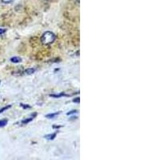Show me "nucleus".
Here are the masks:
<instances>
[{"label":"nucleus","mask_w":160,"mask_h":160,"mask_svg":"<svg viewBox=\"0 0 160 160\" xmlns=\"http://www.w3.org/2000/svg\"><path fill=\"white\" fill-rule=\"evenodd\" d=\"M55 38H56V36L54 33L51 31H46L41 37V42L43 45H50L55 42Z\"/></svg>","instance_id":"f257e3e1"},{"label":"nucleus","mask_w":160,"mask_h":160,"mask_svg":"<svg viewBox=\"0 0 160 160\" xmlns=\"http://www.w3.org/2000/svg\"><path fill=\"white\" fill-rule=\"evenodd\" d=\"M11 61L14 63H18V62H22V58H19V57H13L11 58Z\"/></svg>","instance_id":"f03ea898"},{"label":"nucleus","mask_w":160,"mask_h":160,"mask_svg":"<svg viewBox=\"0 0 160 160\" xmlns=\"http://www.w3.org/2000/svg\"><path fill=\"white\" fill-rule=\"evenodd\" d=\"M35 71V69H34V68H29V69L26 70V71H24V73H25L26 75H31V74H33Z\"/></svg>","instance_id":"7ed1b4c3"},{"label":"nucleus","mask_w":160,"mask_h":160,"mask_svg":"<svg viewBox=\"0 0 160 160\" xmlns=\"http://www.w3.org/2000/svg\"><path fill=\"white\" fill-rule=\"evenodd\" d=\"M60 112H56V113H53V114H50V115H46V117L48 118H54L55 116H57L58 115H59Z\"/></svg>","instance_id":"20e7f679"},{"label":"nucleus","mask_w":160,"mask_h":160,"mask_svg":"<svg viewBox=\"0 0 160 160\" xmlns=\"http://www.w3.org/2000/svg\"><path fill=\"white\" fill-rule=\"evenodd\" d=\"M56 137V134L55 133H54V134H51V135H46L45 138H47V139H49V140H52L54 139V138Z\"/></svg>","instance_id":"39448f33"},{"label":"nucleus","mask_w":160,"mask_h":160,"mask_svg":"<svg viewBox=\"0 0 160 160\" xmlns=\"http://www.w3.org/2000/svg\"><path fill=\"white\" fill-rule=\"evenodd\" d=\"M8 124V120H0V128H2V127H4Z\"/></svg>","instance_id":"423d86ee"},{"label":"nucleus","mask_w":160,"mask_h":160,"mask_svg":"<svg viewBox=\"0 0 160 160\" xmlns=\"http://www.w3.org/2000/svg\"><path fill=\"white\" fill-rule=\"evenodd\" d=\"M11 106L9 105V106H8V107H5V108H2V109H0V114L3 112L4 111H6V110H8V109H9V108H11Z\"/></svg>","instance_id":"0eeeda50"},{"label":"nucleus","mask_w":160,"mask_h":160,"mask_svg":"<svg viewBox=\"0 0 160 160\" xmlns=\"http://www.w3.org/2000/svg\"><path fill=\"white\" fill-rule=\"evenodd\" d=\"M31 120H33V118H28V119H25V120H23V121H22V123L23 124H27L28 123V122H31Z\"/></svg>","instance_id":"6e6552de"},{"label":"nucleus","mask_w":160,"mask_h":160,"mask_svg":"<svg viewBox=\"0 0 160 160\" xmlns=\"http://www.w3.org/2000/svg\"><path fill=\"white\" fill-rule=\"evenodd\" d=\"M3 3H11V2H12L14 0H1Z\"/></svg>","instance_id":"1a4fd4ad"},{"label":"nucleus","mask_w":160,"mask_h":160,"mask_svg":"<svg viewBox=\"0 0 160 160\" xmlns=\"http://www.w3.org/2000/svg\"><path fill=\"white\" fill-rule=\"evenodd\" d=\"M5 32H6V30L5 29H2V28H0V35H3V34Z\"/></svg>","instance_id":"9d476101"},{"label":"nucleus","mask_w":160,"mask_h":160,"mask_svg":"<svg viewBox=\"0 0 160 160\" xmlns=\"http://www.w3.org/2000/svg\"><path fill=\"white\" fill-rule=\"evenodd\" d=\"M77 111H70V112L68 113V115H72V114H75V113H76Z\"/></svg>","instance_id":"9b49d317"},{"label":"nucleus","mask_w":160,"mask_h":160,"mask_svg":"<svg viewBox=\"0 0 160 160\" xmlns=\"http://www.w3.org/2000/svg\"><path fill=\"white\" fill-rule=\"evenodd\" d=\"M21 106H22L23 108H31V107H30L29 105H24V104H21Z\"/></svg>","instance_id":"f8f14e48"},{"label":"nucleus","mask_w":160,"mask_h":160,"mask_svg":"<svg viewBox=\"0 0 160 160\" xmlns=\"http://www.w3.org/2000/svg\"><path fill=\"white\" fill-rule=\"evenodd\" d=\"M46 1H49V0H46Z\"/></svg>","instance_id":"ddd939ff"}]
</instances>
